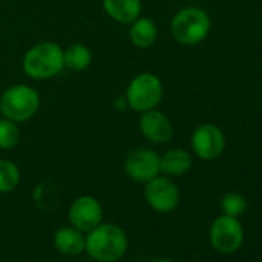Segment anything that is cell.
<instances>
[{"instance_id": "6da1fadb", "label": "cell", "mask_w": 262, "mask_h": 262, "mask_svg": "<svg viewBox=\"0 0 262 262\" xmlns=\"http://www.w3.org/2000/svg\"><path fill=\"white\" fill-rule=\"evenodd\" d=\"M128 248L125 231L114 224H99L85 237V251L100 262L120 259Z\"/></svg>"}, {"instance_id": "7a4b0ae2", "label": "cell", "mask_w": 262, "mask_h": 262, "mask_svg": "<svg viewBox=\"0 0 262 262\" xmlns=\"http://www.w3.org/2000/svg\"><path fill=\"white\" fill-rule=\"evenodd\" d=\"M63 51L59 45L43 42L33 47L24 59V70L33 79H50L63 68Z\"/></svg>"}, {"instance_id": "3957f363", "label": "cell", "mask_w": 262, "mask_h": 262, "mask_svg": "<svg viewBox=\"0 0 262 262\" xmlns=\"http://www.w3.org/2000/svg\"><path fill=\"white\" fill-rule=\"evenodd\" d=\"M40 105V97L36 90L27 85H16L8 88L0 97V111L13 122H24L31 119Z\"/></svg>"}, {"instance_id": "277c9868", "label": "cell", "mask_w": 262, "mask_h": 262, "mask_svg": "<svg viewBox=\"0 0 262 262\" xmlns=\"http://www.w3.org/2000/svg\"><path fill=\"white\" fill-rule=\"evenodd\" d=\"M208 31L210 19L201 8L181 10L171 22V33L174 39L184 45H194L202 42Z\"/></svg>"}, {"instance_id": "5b68a950", "label": "cell", "mask_w": 262, "mask_h": 262, "mask_svg": "<svg viewBox=\"0 0 262 262\" xmlns=\"http://www.w3.org/2000/svg\"><path fill=\"white\" fill-rule=\"evenodd\" d=\"M162 82L150 73L136 76L126 90V102L135 111L153 110L162 99Z\"/></svg>"}, {"instance_id": "8992f818", "label": "cell", "mask_w": 262, "mask_h": 262, "mask_svg": "<svg viewBox=\"0 0 262 262\" xmlns=\"http://www.w3.org/2000/svg\"><path fill=\"white\" fill-rule=\"evenodd\" d=\"M210 242L214 250L224 254L239 250L244 242V228L237 217L228 214L216 217L210 228Z\"/></svg>"}, {"instance_id": "52a82bcc", "label": "cell", "mask_w": 262, "mask_h": 262, "mask_svg": "<svg viewBox=\"0 0 262 262\" xmlns=\"http://www.w3.org/2000/svg\"><path fill=\"white\" fill-rule=\"evenodd\" d=\"M193 151L205 161L216 159L225 148V138L222 131L213 123L199 125L191 138Z\"/></svg>"}, {"instance_id": "ba28073f", "label": "cell", "mask_w": 262, "mask_h": 262, "mask_svg": "<svg viewBox=\"0 0 262 262\" xmlns=\"http://www.w3.org/2000/svg\"><path fill=\"white\" fill-rule=\"evenodd\" d=\"M145 199L153 210L170 213L179 204V190L170 179L156 176L145 185Z\"/></svg>"}, {"instance_id": "9c48e42d", "label": "cell", "mask_w": 262, "mask_h": 262, "mask_svg": "<svg viewBox=\"0 0 262 262\" xmlns=\"http://www.w3.org/2000/svg\"><path fill=\"white\" fill-rule=\"evenodd\" d=\"M70 222L74 228L83 231H91L99 224H102L103 210L97 199L91 196H80L70 207Z\"/></svg>"}, {"instance_id": "30bf717a", "label": "cell", "mask_w": 262, "mask_h": 262, "mask_svg": "<svg viewBox=\"0 0 262 262\" xmlns=\"http://www.w3.org/2000/svg\"><path fill=\"white\" fill-rule=\"evenodd\" d=\"M161 158L147 148L131 151L125 161V170L131 179L138 182H148L161 171Z\"/></svg>"}, {"instance_id": "8fae6325", "label": "cell", "mask_w": 262, "mask_h": 262, "mask_svg": "<svg viewBox=\"0 0 262 262\" xmlns=\"http://www.w3.org/2000/svg\"><path fill=\"white\" fill-rule=\"evenodd\" d=\"M141 129L148 141L156 142V144L168 142L173 136L171 122L168 120L165 114H162L161 111H156L155 108L144 111L141 117Z\"/></svg>"}, {"instance_id": "7c38bea8", "label": "cell", "mask_w": 262, "mask_h": 262, "mask_svg": "<svg viewBox=\"0 0 262 262\" xmlns=\"http://www.w3.org/2000/svg\"><path fill=\"white\" fill-rule=\"evenodd\" d=\"M54 247L65 256H77L85 251V237L74 227H62L54 234Z\"/></svg>"}, {"instance_id": "4fadbf2b", "label": "cell", "mask_w": 262, "mask_h": 262, "mask_svg": "<svg viewBox=\"0 0 262 262\" xmlns=\"http://www.w3.org/2000/svg\"><path fill=\"white\" fill-rule=\"evenodd\" d=\"M103 8L110 17L120 24H133L139 19L141 0H103Z\"/></svg>"}, {"instance_id": "5bb4252c", "label": "cell", "mask_w": 262, "mask_h": 262, "mask_svg": "<svg viewBox=\"0 0 262 262\" xmlns=\"http://www.w3.org/2000/svg\"><path fill=\"white\" fill-rule=\"evenodd\" d=\"M159 167L161 171L168 176H182L191 167V156L181 148L170 150L161 158Z\"/></svg>"}, {"instance_id": "9a60e30c", "label": "cell", "mask_w": 262, "mask_h": 262, "mask_svg": "<svg viewBox=\"0 0 262 262\" xmlns=\"http://www.w3.org/2000/svg\"><path fill=\"white\" fill-rule=\"evenodd\" d=\"M129 37L138 48H150L158 37V28L150 19H136L129 30Z\"/></svg>"}, {"instance_id": "2e32d148", "label": "cell", "mask_w": 262, "mask_h": 262, "mask_svg": "<svg viewBox=\"0 0 262 262\" xmlns=\"http://www.w3.org/2000/svg\"><path fill=\"white\" fill-rule=\"evenodd\" d=\"M91 63V51L85 45H71L63 53V65L71 71H82Z\"/></svg>"}, {"instance_id": "e0dca14e", "label": "cell", "mask_w": 262, "mask_h": 262, "mask_svg": "<svg viewBox=\"0 0 262 262\" xmlns=\"http://www.w3.org/2000/svg\"><path fill=\"white\" fill-rule=\"evenodd\" d=\"M20 182V171L19 168L10 162L0 159V193H8L14 190Z\"/></svg>"}, {"instance_id": "ac0fdd59", "label": "cell", "mask_w": 262, "mask_h": 262, "mask_svg": "<svg viewBox=\"0 0 262 262\" xmlns=\"http://www.w3.org/2000/svg\"><path fill=\"white\" fill-rule=\"evenodd\" d=\"M19 138H20V133H19L16 122L7 117L0 120V148L10 150L16 147L19 142Z\"/></svg>"}, {"instance_id": "d6986e66", "label": "cell", "mask_w": 262, "mask_h": 262, "mask_svg": "<svg viewBox=\"0 0 262 262\" xmlns=\"http://www.w3.org/2000/svg\"><path fill=\"white\" fill-rule=\"evenodd\" d=\"M221 207L224 210V214L237 217L247 210V201L239 194V193H227L222 198Z\"/></svg>"}, {"instance_id": "ffe728a7", "label": "cell", "mask_w": 262, "mask_h": 262, "mask_svg": "<svg viewBox=\"0 0 262 262\" xmlns=\"http://www.w3.org/2000/svg\"><path fill=\"white\" fill-rule=\"evenodd\" d=\"M151 262H174L171 259H156V260H151Z\"/></svg>"}]
</instances>
